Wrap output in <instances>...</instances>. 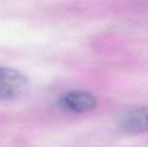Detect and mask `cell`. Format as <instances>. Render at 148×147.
<instances>
[{
  "label": "cell",
  "instance_id": "cell-2",
  "mask_svg": "<svg viewBox=\"0 0 148 147\" xmlns=\"http://www.w3.org/2000/svg\"><path fill=\"white\" fill-rule=\"evenodd\" d=\"M58 106L67 112L84 113L91 112L96 107L97 100L88 92L71 91L59 99Z\"/></svg>",
  "mask_w": 148,
  "mask_h": 147
},
{
  "label": "cell",
  "instance_id": "cell-3",
  "mask_svg": "<svg viewBox=\"0 0 148 147\" xmlns=\"http://www.w3.org/2000/svg\"><path fill=\"white\" fill-rule=\"evenodd\" d=\"M119 125L125 132L127 133H147L148 107H140L128 112L120 119Z\"/></svg>",
  "mask_w": 148,
  "mask_h": 147
},
{
  "label": "cell",
  "instance_id": "cell-1",
  "mask_svg": "<svg viewBox=\"0 0 148 147\" xmlns=\"http://www.w3.org/2000/svg\"><path fill=\"white\" fill-rule=\"evenodd\" d=\"M29 89L30 83L26 75L16 69L0 66V99L20 98Z\"/></svg>",
  "mask_w": 148,
  "mask_h": 147
}]
</instances>
